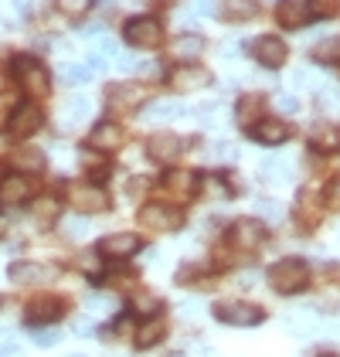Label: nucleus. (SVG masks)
<instances>
[{"label": "nucleus", "mask_w": 340, "mask_h": 357, "mask_svg": "<svg viewBox=\"0 0 340 357\" xmlns=\"http://www.w3.org/2000/svg\"><path fill=\"white\" fill-rule=\"evenodd\" d=\"M269 286L283 296L293 293H303L310 286V266L303 259H279L272 269H269Z\"/></svg>", "instance_id": "obj_1"}, {"label": "nucleus", "mask_w": 340, "mask_h": 357, "mask_svg": "<svg viewBox=\"0 0 340 357\" xmlns=\"http://www.w3.org/2000/svg\"><path fill=\"white\" fill-rule=\"evenodd\" d=\"M215 320H222L228 327H258L265 320V310L255 306V303L225 300V303H215Z\"/></svg>", "instance_id": "obj_2"}, {"label": "nucleus", "mask_w": 340, "mask_h": 357, "mask_svg": "<svg viewBox=\"0 0 340 357\" xmlns=\"http://www.w3.org/2000/svg\"><path fill=\"white\" fill-rule=\"evenodd\" d=\"M14 75H17V85L28 92V96H48L52 89V79H48V68L38 61V58H14Z\"/></svg>", "instance_id": "obj_3"}, {"label": "nucleus", "mask_w": 340, "mask_h": 357, "mask_svg": "<svg viewBox=\"0 0 340 357\" xmlns=\"http://www.w3.org/2000/svg\"><path fill=\"white\" fill-rule=\"evenodd\" d=\"M123 38L133 45V48H157L164 41V24L150 14H140V17H130L126 28H123Z\"/></svg>", "instance_id": "obj_4"}, {"label": "nucleus", "mask_w": 340, "mask_h": 357, "mask_svg": "<svg viewBox=\"0 0 340 357\" xmlns=\"http://www.w3.org/2000/svg\"><path fill=\"white\" fill-rule=\"evenodd\" d=\"M180 221H184V215H180L173 204L153 201V204H143L140 208V225L146 231H177Z\"/></svg>", "instance_id": "obj_5"}, {"label": "nucleus", "mask_w": 340, "mask_h": 357, "mask_svg": "<svg viewBox=\"0 0 340 357\" xmlns=\"http://www.w3.org/2000/svg\"><path fill=\"white\" fill-rule=\"evenodd\" d=\"M228 238H231V245L238 248V252H258V248L265 245V225L258 218H238L231 225Z\"/></svg>", "instance_id": "obj_6"}, {"label": "nucleus", "mask_w": 340, "mask_h": 357, "mask_svg": "<svg viewBox=\"0 0 340 357\" xmlns=\"http://www.w3.org/2000/svg\"><path fill=\"white\" fill-rule=\"evenodd\" d=\"M252 55L262 68H283L286 58H289V48H286V41H279L276 34H262V38H255Z\"/></svg>", "instance_id": "obj_7"}, {"label": "nucleus", "mask_w": 340, "mask_h": 357, "mask_svg": "<svg viewBox=\"0 0 340 357\" xmlns=\"http://www.w3.org/2000/svg\"><path fill=\"white\" fill-rule=\"evenodd\" d=\"M68 201H72L79 211H106V208H109V194L102 191L95 181H92V184H72V188H68Z\"/></svg>", "instance_id": "obj_8"}, {"label": "nucleus", "mask_w": 340, "mask_h": 357, "mask_svg": "<svg viewBox=\"0 0 340 357\" xmlns=\"http://www.w3.org/2000/svg\"><path fill=\"white\" fill-rule=\"evenodd\" d=\"M170 85H173V92L191 96V92H201V89L211 85V72L201 68V65H184V68H177V72L170 75Z\"/></svg>", "instance_id": "obj_9"}, {"label": "nucleus", "mask_w": 340, "mask_h": 357, "mask_svg": "<svg viewBox=\"0 0 340 357\" xmlns=\"http://www.w3.org/2000/svg\"><path fill=\"white\" fill-rule=\"evenodd\" d=\"M143 99H146L143 85H133V82H119V85H109V89H106V106L116 112L137 109Z\"/></svg>", "instance_id": "obj_10"}, {"label": "nucleus", "mask_w": 340, "mask_h": 357, "mask_svg": "<svg viewBox=\"0 0 340 357\" xmlns=\"http://www.w3.org/2000/svg\"><path fill=\"white\" fill-rule=\"evenodd\" d=\"M137 252H140V238L133 231H116L99 242V255H106V259H130Z\"/></svg>", "instance_id": "obj_11"}, {"label": "nucleus", "mask_w": 340, "mask_h": 357, "mask_svg": "<svg viewBox=\"0 0 340 357\" xmlns=\"http://www.w3.org/2000/svg\"><path fill=\"white\" fill-rule=\"evenodd\" d=\"M184 139L177 137V133H153L150 143H146V150H150V157L153 160H160V164H170V160H177L180 153H184Z\"/></svg>", "instance_id": "obj_12"}, {"label": "nucleus", "mask_w": 340, "mask_h": 357, "mask_svg": "<svg viewBox=\"0 0 340 357\" xmlns=\"http://www.w3.org/2000/svg\"><path fill=\"white\" fill-rule=\"evenodd\" d=\"M316 17L313 10V0H283L279 3V24L283 28H303Z\"/></svg>", "instance_id": "obj_13"}, {"label": "nucleus", "mask_w": 340, "mask_h": 357, "mask_svg": "<svg viewBox=\"0 0 340 357\" xmlns=\"http://www.w3.org/2000/svg\"><path fill=\"white\" fill-rule=\"evenodd\" d=\"M88 112H92V102H88L85 96H68V99L61 102V109H58V130H61V133H65V130H75Z\"/></svg>", "instance_id": "obj_14"}, {"label": "nucleus", "mask_w": 340, "mask_h": 357, "mask_svg": "<svg viewBox=\"0 0 340 357\" xmlns=\"http://www.w3.org/2000/svg\"><path fill=\"white\" fill-rule=\"evenodd\" d=\"M41 123H45V119H41V109H38V106H17V109L10 112V123H7V126H10V133H14V137H31V133H38V130H41Z\"/></svg>", "instance_id": "obj_15"}, {"label": "nucleus", "mask_w": 340, "mask_h": 357, "mask_svg": "<svg viewBox=\"0 0 340 357\" xmlns=\"http://www.w3.org/2000/svg\"><path fill=\"white\" fill-rule=\"evenodd\" d=\"M31 194H34V188H31L28 177H21V174H10V177H3L0 181V204H24Z\"/></svg>", "instance_id": "obj_16"}, {"label": "nucleus", "mask_w": 340, "mask_h": 357, "mask_svg": "<svg viewBox=\"0 0 340 357\" xmlns=\"http://www.w3.org/2000/svg\"><path fill=\"white\" fill-rule=\"evenodd\" d=\"M289 126L286 123H279V119H258L252 126V139L255 143H262V146H279V143H286L289 139Z\"/></svg>", "instance_id": "obj_17"}, {"label": "nucleus", "mask_w": 340, "mask_h": 357, "mask_svg": "<svg viewBox=\"0 0 340 357\" xmlns=\"http://www.w3.org/2000/svg\"><path fill=\"white\" fill-rule=\"evenodd\" d=\"M7 275H10L14 286H31V282H45V279H52L55 269H52V266H38V262H14V266L7 269Z\"/></svg>", "instance_id": "obj_18"}, {"label": "nucleus", "mask_w": 340, "mask_h": 357, "mask_svg": "<svg viewBox=\"0 0 340 357\" xmlns=\"http://www.w3.org/2000/svg\"><path fill=\"white\" fill-rule=\"evenodd\" d=\"M88 146H92V150H102V153L119 150V146H123V126H119V123H99V126L92 130V137H88Z\"/></svg>", "instance_id": "obj_19"}, {"label": "nucleus", "mask_w": 340, "mask_h": 357, "mask_svg": "<svg viewBox=\"0 0 340 357\" xmlns=\"http://www.w3.org/2000/svg\"><path fill=\"white\" fill-rule=\"evenodd\" d=\"M164 191L173 194L177 201L194 197V191H198V174H191V170H173V174L164 177Z\"/></svg>", "instance_id": "obj_20"}, {"label": "nucleus", "mask_w": 340, "mask_h": 357, "mask_svg": "<svg viewBox=\"0 0 340 357\" xmlns=\"http://www.w3.org/2000/svg\"><path fill=\"white\" fill-rule=\"evenodd\" d=\"M170 55L177 61H194L204 55V38L201 34H180L173 45H170Z\"/></svg>", "instance_id": "obj_21"}, {"label": "nucleus", "mask_w": 340, "mask_h": 357, "mask_svg": "<svg viewBox=\"0 0 340 357\" xmlns=\"http://www.w3.org/2000/svg\"><path fill=\"white\" fill-rule=\"evenodd\" d=\"M65 313V300H58V296H41V300L31 303V320L38 324H52V320H58Z\"/></svg>", "instance_id": "obj_22"}, {"label": "nucleus", "mask_w": 340, "mask_h": 357, "mask_svg": "<svg viewBox=\"0 0 340 357\" xmlns=\"http://www.w3.org/2000/svg\"><path fill=\"white\" fill-rule=\"evenodd\" d=\"M286 330H293L300 337H313L320 330V313L316 310H296L293 317H286Z\"/></svg>", "instance_id": "obj_23"}, {"label": "nucleus", "mask_w": 340, "mask_h": 357, "mask_svg": "<svg viewBox=\"0 0 340 357\" xmlns=\"http://www.w3.org/2000/svg\"><path fill=\"white\" fill-rule=\"evenodd\" d=\"M258 174H262V181H272V184H286L289 177H293V167L286 157H265L262 164H258Z\"/></svg>", "instance_id": "obj_24"}, {"label": "nucleus", "mask_w": 340, "mask_h": 357, "mask_svg": "<svg viewBox=\"0 0 340 357\" xmlns=\"http://www.w3.org/2000/svg\"><path fill=\"white\" fill-rule=\"evenodd\" d=\"M313 146H316L320 153L340 150V126H334V123H323V126H316V130H313Z\"/></svg>", "instance_id": "obj_25"}, {"label": "nucleus", "mask_w": 340, "mask_h": 357, "mask_svg": "<svg viewBox=\"0 0 340 357\" xmlns=\"http://www.w3.org/2000/svg\"><path fill=\"white\" fill-rule=\"evenodd\" d=\"M184 106L180 102H153V106H146L143 109V123H167L173 116H184Z\"/></svg>", "instance_id": "obj_26"}, {"label": "nucleus", "mask_w": 340, "mask_h": 357, "mask_svg": "<svg viewBox=\"0 0 340 357\" xmlns=\"http://www.w3.org/2000/svg\"><path fill=\"white\" fill-rule=\"evenodd\" d=\"M10 164H14V170H24V174H38L41 167H45V153L41 150H17L14 157H10Z\"/></svg>", "instance_id": "obj_27"}, {"label": "nucleus", "mask_w": 340, "mask_h": 357, "mask_svg": "<svg viewBox=\"0 0 340 357\" xmlns=\"http://www.w3.org/2000/svg\"><path fill=\"white\" fill-rule=\"evenodd\" d=\"M258 14V0H225V17L231 21H249Z\"/></svg>", "instance_id": "obj_28"}, {"label": "nucleus", "mask_w": 340, "mask_h": 357, "mask_svg": "<svg viewBox=\"0 0 340 357\" xmlns=\"http://www.w3.org/2000/svg\"><path fill=\"white\" fill-rule=\"evenodd\" d=\"M58 79L65 85H85L92 79V68H88V65H72V61H68V65L58 68Z\"/></svg>", "instance_id": "obj_29"}, {"label": "nucleus", "mask_w": 340, "mask_h": 357, "mask_svg": "<svg viewBox=\"0 0 340 357\" xmlns=\"http://www.w3.org/2000/svg\"><path fill=\"white\" fill-rule=\"evenodd\" d=\"M85 310H88L92 317H109L116 310V300L109 293H88V296H85Z\"/></svg>", "instance_id": "obj_30"}, {"label": "nucleus", "mask_w": 340, "mask_h": 357, "mask_svg": "<svg viewBox=\"0 0 340 357\" xmlns=\"http://www.w3.org/2000/svg\"><path fill=\"white\" fill-rule=\"evenodd\" d=\"M160 337H164V320H160V317H153L150 324H143V327L137 330V344H140V347L160 344Z\"/></svg>", "instance_id": "obj_31"}, {"label": "nucleus", "mask_w": 340, "mask_h": 357, "mask_svg": "<svg viewBox=\"0 0 340 357\" xmlns=\"http://www.w3.org/2000/svg\"><path fill=\"white\" fill-rule=\"evenodd\" d=\"M316 106L323 112L340 116V89H334V85H330V89H320V92H316Z\"/></svg>", "instance_id": "obj_32"}, {"label": "nucleus", "mask_w": 340, "mask_h": 357, "mask_svg": "<svg viewBox=\"0 0 340 357\" xmlns=\"http://www.w3.org/2000/svg\"><path fill=\"white\" fill-rule=\"evenodd\" d=\"M262 109V96H245L242 102H238V123H258L255 116Z\"/></svg>", "instance_id": "obj_33"}, {"label": "nucleus", "mask_w": 340, "mask_h": 357, "mask_svg": "<svg viewBox=\"0 0 340 357\" xmlns=\"http://www.w3.org/2000/svg\"><path fill=\"white\" fill-rule=\"evenodd\" d=\"M85 231H88V221L79 218V215H68V218L61 221V235L72 238V242H75V238H85Z\"/></svg>", "instance_id": "obj_34"}, {"label": "nucleus", "mask_w": 340, "mask_h": 357, "mask_svg": "<svg viewBox=\"0 0 340 357\" xmlns=\"http://www.w3.org/2000/svg\"><path fill=\"white\" fill-rule=\"evenodd\" d=\"M92 55L102 58V61H113V58H119V45H116L113 38H106V34H102V38L92 45Z\"/></svg>", "instance_id": "obj_35"}, {"label": "nucleus", "mask_w": 340, "mask_h": 357, "mask_svg": "<svg viewBox=\"0 0 340 357\" xmlns=\"http://www.w3.org/2000/svg\"><path fill=\"white\" fill-rule=\"evenodd\" d=\"M133 310L143 313V317H157V310H160V300L157 296H150V293H137V300H133Z\"/></svg>", "instance_id": "obj_36"}, {"label": "nucleus", "mask_w": 340, "mask_h": 357, "mask_svg": "<svg viewBox=\"0 0 340 357\" xmlns=\"http://www.w3.org/2000/svg\"><path fill=\"white\" fill-rule=\"evenodd\" d=\"M316 58L320 61H340V34L337 38H327L323 45H316Z\"/></svg>", "instance_id": "obj_37"}, {"label": "nucleus", "mask_w": 340, "mask_h": 357, "mask_svg": "<svg viewBox=\"0 0 340 357\" xmlns=\"http://www.w3.org/2000/svg\"><path fill=\"white\" fill-rule=\"evenodd\" d=\"M55 7L61 14H68V17H79V14H88L92 0H55Z\"/></svg>", "instance_id": "obj_38"}, {"label": "nucleus", "mask_w": 340, "mask_h": 357, "mask_svg": "<svg viewBox=\"0 0 340 357\" xmlns=\"http://www.w3.org/2000/svg\"><path fill=\"white\" fill-rule=\"evenodd\" d=\"M258 215H262L265 221H272V225H276V221H283V204L265 197V201H258Z\"/></svg>", "instance_id": "obj_39"}, {"label": "nucleus", "mask_w": 340, "mask_h": 357, "mask_svg": "<svg viewBox=\"0 0 340 357\" xmlns=\"http://www.w3.org/2000/svg\"><path fill=\"white\" fill-rule=\"evenodd\" d=\"M75 266H79L85 275H99V273H102V259H95V252H85V255H79V262H75Z\"/></svg>", "instance_id": "obj_40"}, {"label": "nucleus", "mask_w": 340, "mask_h": 357, "mask_svg": "<svg viewBox=\"0 0 340 357\" xmlns=\"http://www.w3.org/2000/svg\"><path fill=\"white\" fill-rule=\"evenodd\" d=\"M31 340H34V344H38V347H55L58 340H61V337H58V330H31Z\"/></svg>", "instance_id": "obj_41"}, {"label": "nucleus", "mask_w": 340, "mask_h": 357, "mask_svg": "<svg viewBox=\"0 0 340 357\" xmlns=\"http://www.w3.org/2000/svg\"><path fill=\"white\" fill-rule=\"evenodd\" d=\"M238 157V150L231 146V143H215L211 146V160H222V164H231Z\"/></svg>", "instance_id": "obj_42"}, {"label": "nucleus", "mask_w": 340, "mask_h": 357, "mask_svg": "<svg viewBox=\"0 0 340 357\" xmlns=\"http://www.w3.org/2000/svg\"><path fill=\"white\" fill-rule=\"evenodd\" d=\"M34 211H38V221H52V218L58 215V204L52 201V197H45V201H41V204H38Z\"/></svg>", "instance_id": "obj_43"}, {"label": "nucleus", "mask_w": 340, "mask_h": 357, "mask_svg": "<svg viewBox=\"0 0 340 357\" xmlns=\"http://www.w3.org/2000/svg\"><path fill=\"white\" fill-rule=\"evenodd\" d=\"M276 109L286 112V116H293V112H300V99H293V96H276Z\"/></svg>", "instance_id": "obj_44"}, {"label": "nucleus", "mask_w": 340, "mask_h": 357, "mask_svg": "<svg viewBox=\"0 0 340 357\" xmlns=\"http://www.w3.org/2000/svg\"><path fill=\"white\" fill-rule=\"evenodd\" d=\"M316 82V75H313L310 68H300V72H293V85L296 89H307V85H313Z\"/></svg>", "instance_id": "obj_45"}, {"label": "nucleus", "mask_w": 340, "mask_h": 357, "mask_svg": "<svg viewBox=\"0 0 340 357\" xmlns=\"http://www.w3.org/2000/svg\"><path fill=\"white\" fill-rule=\"evenodd\" d=\"M327 204H330V208H340V177L330 181V188H327Z\"/></svg>", "instance_id": "obj_46"}, {"label": "nucleus", "mask_w": 340, "mask_h": 357, "mask_svg": "<svg viewBox=\"0 0 340 357\" xmlns=\"http://www.w3.org/2000/svg\"><path fill=\"white\" fill-rule=\"evenodd\" d=\"M0 357H24V351H17L14 344H0Z\"/></svg>", "instance_id": "obj_47"}, {"label": "nucleus", "mask_w": 340, "mask_h": 357, "mask_svg": "<svg viewBox=\"0 0 340 357\" xmlns=\"http://www.w3.org/2000/svg\"><path fill=\"white\" fill-rule=\"evenodd\" d=\"M316 357H337V354H330V351H327V354H316Z\"/></svg>", "instance_id": "obj_48"}, {"label": "nucleus", "mask_w": 340, "mask_h": 357, "mask_svg": "<svg viewBox=\"0 0 340 357\" xmlns=\"http://www.w3.org/2000/svg\"><path fill=\"white\" fill-rule=\"evenodd\" d=\"M72 357H82V354H72Z\"/></svg>", "instance_id": "obj_49"}]
</instances>
